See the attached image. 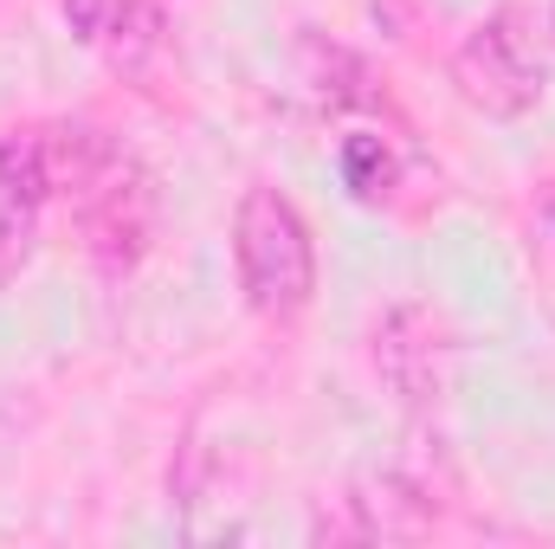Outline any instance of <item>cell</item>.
I'll use <instances>...</instances> for the list:
<instances>
[{"label":"cell","instance_id":"obj_7","mask_svg":"<svg viewBox=\"0 0 555 549\" xmlns=\"http://www.w3.org/2000/svg\"><path fill=\"white\" fill-rule=\"evenodd\" d=\"M33 259V207L0 201V278H13Z\"/></svg>","mask_w":555,"mask_h":549},{"label":"cell","instance_id":"obj_9","mask_svg":"<svg viewBox=\"0 0 555 549\" xmlns=\"http://www.w3.org/2000/svg\"><path fill=\"white\" fill-rule=\"evenodd\" d=\"M543 220H550V227H555V188H550V194H543Z\"/></svg>","mask_w":555,"mask_h":549},{"label":"cell","instance_id":"obj_3","mask_svg":"<svg viewBox=\"0 0 555 549\" xmlns=\"http://www.w3.org/2000/svg\"><path fill=\"white\" fill-rule=\"evenodd\" d=\"M375 375L408 408L433 401L446 388V343H439V323L426 304H395L375 323Z\"/></svg>","mask_w":555,"mask_h":549},{"label":"cell","instance_id":"obj_5","mask_svg":"<svg viewBox=\"0 0 555 549\" xmlns=\"http://www.w3.org/2000/svg\"><path fill=\"white\" fill-rule=\"evenodd\" d=\"M356 518L349 524H330V537H426L433 531V511L420 491L401 485H382V491H362V498H343Z\"/></svg>","mask_w":555,"mask_h":549},{"label":"cell","instance_id":"obj_6","mask_svg":"<svg viewBox=\"0 0 555 549\" xmlns=\"http://www.w3.org/2000/svg\"><path fill=\"white\" fill-rule=\"evenodd\" d=\"M388 175H395V162H388V142L382 137H349L343 142V181H349V194L375 201V194L388 188Z\"/></svg>","mask_w":555,"mask_h":549},{"label":"cell","instance_id":"obj_8","mask_svg":"<svg viewBox=\"0 0 555 549\" xmlns=\"http://www.w3.org/2000/svg\"><path fill=\"white\" fill-rule=\"evenodd\" d=\"M104 13H111V0H65V20H72V33H78V39H98Z\"/></svg>","mask_w":555,"mask_h":549},{"label":"cell","instance_id":"obj_1","mask_svg":"<svg viewBox=\"0 0 555 549\" xmlns=\"http://www.w3.org/2000/svg\"><path fill=\"white\" fill-rule=\"evenodd\" d=\"M233 259L259 317H297L317 291V246L304 214L278 188H246L233 214Z\"/></svg>","mask_w":555,"mask_h":549},{"label":"cell","instance_id":"obj_4","mask_svg":"<svg viewBox=\"0 0 555 549\" xmlns=\"http://www.w3.org/2000/svg\"><path fill=\"white\" fill-rule=\"evenodd\" d=\"M91 46H98L124 78H149V72L162 65V52H168L162 7H155V0H111V13H104V26H98Z\"/></svg>","mask_w":555,"mask_h":549},{"label":"cell","instance_id":"obj_2","mask_svg":"<svg viewBox=\"0 0 555 549\" xmlns=\"http://www.w3.org/2000/svg\"><path fill=\"white\" fill-rule=\"evenodd\" d=\"M452 85L465 91L472 111L504 117V124H511V117H530V111L543 104L550 72H543V52H537V33H530L524 7H498V13H485V20L459 39V52H452Z\"/></svg>","mask_w":555,"mask_h":549}]
</instances>
